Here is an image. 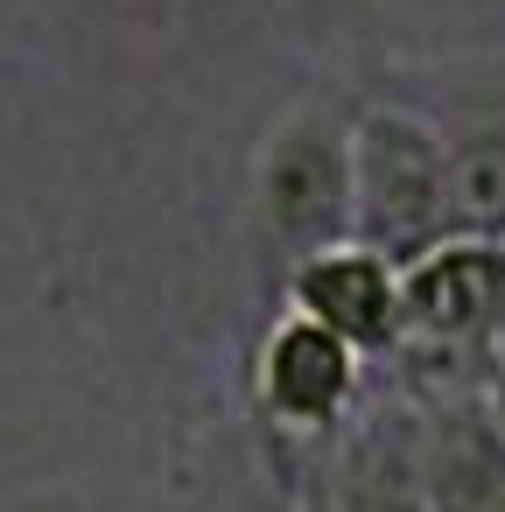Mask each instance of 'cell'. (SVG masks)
<instances>
[{"instance_id":"cell-1","label":"cell","mask_w":505,"mask_h":512,"mask_svg":"<svg viewBox=\"0 0 505 512\" xmlns=\"http://www.w3.org/2000/svg\"><path fill=\"white\" fill-rule=\"evenodd\" d=\"M351 239L400 267L456 239V155L449 127L421 106L372 99L351 113Z\"/></svg>"},{"instance_id":"cell-2","label":"cell","mask_w":505,"mask_h":512,"mask_svg":"<svg viewBox=\"0 0 505 512\" xmlns=\"http://www.w3.org/2000/svg\"><path fill=\"white\" fill-rule=\"evenodd\" d=\"M351 113L295 106L253 148V225L288 260L351 239Z\"/></svg>"},{"instance_id":"cell-4","label":"cell","mask_w":505,"mask_h":512,"mask_svg":"<svg viewBox=\"0 0 505 512\" xmlns=\"http://www.w3.org/2000/svg\"><path fill=\"white\" fill-rule=\"evenodd\" d=\"M281 302L316 316L323 330L351 337L372 365H393L407 351V267L365 239H337V246L288 260Z\"/></svg>"},{"instance_id":"cell-3","label":"cell","mask_w":505,"mask_h":512,"mask_svg":"<svg viewBox=\"0 0 505 512\" xmlns=\"http://www.w3.org/2000/svg\"><path fill=\"white\" fill-rule=\"evenodd\" d=\"M365 386H372V358L288 302L253 344V407L295 449H330L365 414Z\"/></svg>"}]
</instances>
